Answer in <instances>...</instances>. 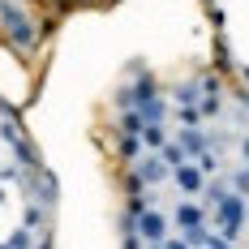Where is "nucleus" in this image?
<instances>
[{"label": "nucleus", "mask_w": 249, "mask_h": 249, "mask_svg": "<svg viewBox=\"0 0 249 249\" xmlns=\"http://www.w3.org/2000/svg\"><path fill=\"white\" fill-rule=\"evenodd\" d=\"M0 30H4V39H9L18 52H30L35 39H39L35 22L22 13V4H13V0H0Z\"/></svg>", "instance_id": "obj_1"}, {"label": "nucleus", "mask_w": 249, "mask_h": 249, "mask_svg": "<svg viewBox=\"0 0 249 249\" xmlns=\"http://www.w3.org/2000/svg\"><path fill=\"white\" fill-rule=\"evenodd\" d=\"M133 232H138L146 245H163V241L172 236V219H168L159 206H150V211H142V215L133 219Z\"/></svg>", "instance_id": "obj_2"}, {"label": "nucleus", "mask_w": 249, "mask_h": 249, "mask_svg": "<svg viewBox=\"0 0 249 249\" xmlns=\"http://www.w3.org/2000/svg\"><path fill=\"white\" fill-rule=\"evenodd\" d=\"M129 172L138 176L146 189H155V185H168V180H172V168L163 163V155H159V150H146V155H142V159H138Z\"/></svg>", "instance_id": "obj_3"}, {"label": "nucleus", "mask_w": 249, "mask_h": 249, "mask_svg": "<svg viewBox=\"0 0 249 249\" xmlns=\"http://www.w3.org/2000/svg\"><path fill=\"white\" fill-rule=\"evenodd\" d=\"M206 219H211V211H206L198 198H180V202H176V211H172V224L180 228V236H189V232L206 228Z\"/></svg>", "instance_id": "obj_4"}, {"label": "nucleus", "mask_w": 249, "mask_h": 249, "mask_svg": "<svg viewBox=\"0 0 249 249\" xmlns=\"http://www.w3.org/2000/svg\"><path fill=\"white\" fill-rule=\"evenodd\" d=\"M172 185L180 198H202V189H206V176L198 172V163H180L172 168Z\"/></svg>", "instance_id": "obj_5"}, {"label": "nucleus", "mask_w": 249, "mask_h": 249, "mask_svg": "<svg viewBox=\"0 0 249 249\" xmlns=\"http://www.w3.org/2000/svg\"><path fill=\"white\" fill-rule=\"evenodd\" d=\"M138 112H142V121L146 124H168V112H172V99L159 90V95H150V99L138 103Z\"/></svg>", "instance_id": "obj_6"}, {"label": "nucleus", "mask_w": 249, "mask_h": 249, "mask_svg": "<svg viewBox=\"0 0 249 249\" xmlns=\"http://www.w3.org/2000/svg\"><path fill=\"white\" fill-rule=\"evenodd\" d=\"M176 142H180V150L189 155V163L202 159V155L211 150V142H206V133H202V129H176Z\"/></svg>", "instance_id": "obj_7"}, {"label": "nucleus", "mask_w": 249, "mask_h": 249, "mask_svg": "<svg viewBox=\"0 0 249 249\" xmlns=\"http://www.w3.org/2000/svg\"><path fill=\"white\" fill-rule=\"evenodd\" d=\"M168 142H172L168 124H146V129H142V146H146V150H163Z\"/></svg>", "instance_id": "obj_8"}, {"label": "nucleus", "mask_w": 249, "mask_h": 249, "mask_svg": "<svg viewBox=\"0 0 249 249\" xmlns=\"http://www.w3.org/2000/svg\"><path fill=\"white\" fill-rule=\"evenodd\" d=\"M176 124L180 129H202V107L198 103H176Z\"/></svg>", "instance_id": "obj_9"}, {"label": "nucleus", "mask_w": 249, "mask_h": 249, "mask_svg": "<svg viewBox=\"0 0 249 249\" xmlns=\"http://www.w3.org/2000/svg\"><path fill=\"white\" fill-rule=\"evenodd\" d=\"M142 129H146V121H142L138 107L133 112H121V138H142Z\"/></svg>", "instance_id": "obj_10"}, {"label": "nucleus", "mask_w": 249, "mask_h": 249, "mask_svg": "<svg viewBox=\"0 0 249 249\" xmlns=\"http://www.w3.org/2000/svg\"><path fill=\"white\" fill-rule=\"evenodd\" d=\"M4 245H9V249H39V236H35L30 228H13Z\"/></svg>", "instance_id": "obj_11"}, {"label": "nucleus", "mask_w": 249, "mask_h": 249, "mask_svg": "<svg viewBox=\"0 0 249 249\" xmlns=\"http://www.w3.org/2000/svg\"><path fill=\"white\" fill-rule=\"evenodd\" d=\"M142 138H121V159H129V168H133V163H138V159H142Z\"/></svg>", "instance_id": "obj_12"}, {"label": "nucleus", "mask_w": 249, "mask_h": 249, "mask_svg": "<svg viewBox=\"0 0 249 249\" xmlns=\"http://www.w3.org/2000/svg\"><path fill=\"white\" fill-rule=\"evenodd\" d=\"M159 155H163V163H168V168H180V163H189V155H185V150H180V142H168V146L159 150Z\"/></svg>", "instance_id": "obj_13"}, {"label": "nucleus", "mask_w": 249, "mask_h": 249, "mask_svg": "<svg viewBox=\"0 0 249 249\" xmlns=\"http://www.w3.org/2000/svg\"><path fill=\"white\" fill-rule=\"evenodd\" d=\"M198 82H180V86H176L172 90V103H198Z\"/></svg>", "instance_id": "obj_14"}, {"label": "nucleus", "mask_w": 249, "mask_h": 249, "mask_svg": "<svg viewBox=\"0 0 249 249\" xmlns=\"http://www.w3.org/2000/svg\"><path fill=\"white\" fill-rule=\"evenodd\" d=\"M194 163H198V172L206 176V180L219 172V155H215V150H206V155H202V159H194Z\"/></svg>", "instance_id": "obj_15"}, {"label": "nucleus", "mask_w": 249, "mask_h": 249, "mask_svg": "<svg viewBox=\"0 0 249 249\" xmlns=\"http://www.w3.org/2000/svg\"><path fill=\"white\" fill-rule=\"evenodd\" d=\"M39 224H43V202H30V206H26V215H22V228L35 232Z\"/></svg>", "instance_id": "obj_16"}, {"label": "nucleus", "mask_w": 249, "mask_h": 249, "mask_svg": "<svg viewBox=\"0 0 249 249\" xmlns=\"http://www.w3.org/2000/svg\"><path fill=\"white\" fill-rule=\"evenodd\" d=\"M232 194L249 198V168H236V172H232Z\"/></svg>", "instance_id": "obj_17"}, {"label": "nucleus", "mask_w": 249, "mask_h": 249, "mask_svg": "<svg viewBox=\"0 0 249 249\" xmlns=\"http://www.w3.org/2000/svg\"><path fill=\"white\" fill-rule=\"evenodd\" d=\"M163 249H194V245H189L185 236H168V241H163Z\"/></svg>", "instance_id": "obj_18"}, {"label": "nucleus", "mask_w": 249, "mask_h": 249, "mask_svg": "<svg viewBox=\"0 0 249 249\" xmlns=\"http://www.w3.org/2000/svg\"><path fill=\"white\" fill-rule=\"evenodd\" d=\"M241 159H245V163H249V133H245V138H241Z\"/></svg>", "instance_id": "obj_19"}, {"label": "nucleus", "mask_w": 249, "mask_h": 249, "mask_svg": "<svg viewBox=\"0 0 249 249\" xmlns=\"http://www.w3.org/2000/svg\"><path fill=\"white\" fill-rule=\"evenodd\" d=\"M245 219H249V202H245Z\"/></svg>", "instance_id": "obj_20"}, {"label": "nucleus", "mask_w": 249, "mask_h": 249, "mask_svg": "<svg viewBox=\"0 0 249 249\" xmlns=\"http://www.w3.org/2000/svg\"><path fill=\"white\" fill-rule=\"evenodd\" d=\"M0 249H9V245H4V241H0Z\"/></svg>", "instance_id": "obj_21"}]
</instances>
